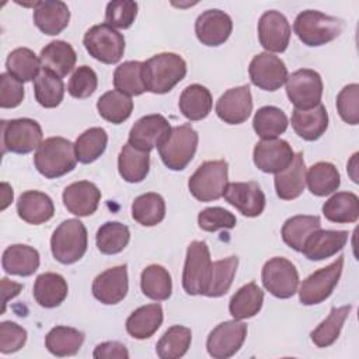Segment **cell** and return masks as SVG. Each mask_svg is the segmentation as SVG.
Returning a JSON list of instances; mask_svg holds the SVG:
<instances>
[{
	"instance_id": "f5cc1de1",
	"label": "cell",
	"mask_w": 359,
	"mask_h": 359,
	"mask_svg": "<svg viewBox=\"0 0 359 359\" xmlns=\"http://www.w3.org/2000/svg\"><path fill=\"white\" fill-rule=\"evenodd\" d=\"M97 86L98 79L95 72L90 66L83 65L73 72L67 84V91L73 98L83 100L88 98L97 90Z\"/></svg>"
},
{
	"instance_id": "9a60e30c",
	"label": "cell",
	"mask_w": 359,
	"mask_h": 359,
	"mask_svg": "<svg viewBox=\"0 0 359 359\" xmlns=\"http://www.w3.org/2000/svg\"><path fill=\"white\" fill-rule=\"evenodd\" d=\"M248 74L251 83L265 91H276L287 80V69L283 60L269 52H262L252 57Z\"/></svg>"
},
{
	"instance_id": "d6986e66",
	"label": "cell",
	"mask_w": 359,
	"mask_h": 359,
	"mask_svg": "<svg viewBox=\"0 0 359 359\" xmlns=\"http://www.w3.org/2000/svg\"><path fill=\"white\" fill-rule=\"evenodd\" d=\"M223 196L247 217H257L265 209V195L255 181L230 182L226 185Z\"/></svg>"
},
{
	"instance_id": "52a82bcc",
	"label": "cell",
	"mask_w": 359,
	"mask_h": 359,
	"mask_svg": "<svg viewBox=\"0 0 359 359\" xmlns=\"http://www.w3.org/2000/svg\"><path fill=\"white\" fill-rule=\"evenodd\" d=\"M212 272V259L209 247L205 241H192L188 245L184 271L182 287L191 294H205Z\"/></svg>"
},
{
	"instance_id": "ee69618b",
	"label": "cell",
	"mask_w": 359,
	"mask_h": 359,
	"mask_svg": "<svg viewBox=\"0 0 359 359\" xmlns=\"http://www.w3.org/2000/svg\"><path fill=\"white\" fill-rule=\"evenodd\" d=\"M34 94L41 107L56 108L65 97V84L62 77L42 67L34 80Z\"/></svg>"
},
{
	"instance_id": "603a6c76",
	"label": "cell",
	"mask_w": 359,
	"mask_h": 359,
	"mask_svg": "<svg viewBox=\"0 0 359 359\" xmlns=\"http://www.w3.org/2000/svg\"><path fill=\"white\" fill-rule=\"evenodd\" d=\"M345 230H316L309 236L303 245V255L310 261H321L335 255L348 241Z\"/></svg>"
},
{
	"instance_id": "6f0895ef",
	"label": "cell",
	"mask_w": 359,
	"mask_h": 359,
	"mask_svg": "<svg viewBox=\"0 0 359 359\" xmlns=\"http://www.w3.org/2000/svg\"><path fill=\"white\" fill-rule=\"evenodd\" d=\"M24 100V86L7 72L0 74V107L15 108Z\"/></svg>"
},
{
	"instance_id": "11a10c76",
	"label": "cell",
	"mask_w": 359,
	"mask_h": 359,
	"mask_svg": "<svg viewBox=\"0 0 359 359\" xmlns=\"http://www.w3.org/2000/svg\"><path fill=\"white\" fill-rule=\"evenodd\" d=\"M237 223L236 216L224 208H206L198 215V224L203 231H217L220 229H233Z\"/></svg>"
},
{
	"instance_id": "f35d334b",
	"label": "cell",
	"mask_w": 359,
	"mask_h": 359,
	"mask_svg": "<svg viewBox=\"0 0 359 359\" xmlns=\"http://www.w3.org/2000/svg\"><path fill=\"white\" fill-rule=\"evenodd\" d=\"M140 287L143 294L151 300H167L172 292L171 275L163 265L151 264L142 271Z\"/></svg>"
},
{
	"instance_id": "681fc988",
	"label": "cell",
	"mask_w": 359,
	"mask_h": 359,
	"mask_svg": "<svg viewBox=\"0 0 359 359\" xmlns=\"http://www.w3.org/2000/svg\"><path fill=\"white\" fill-rule=\"evenodd\" d=\"M237 266H238V258L234 255L212 262L210 279H209V285L205 296L220 297L226 294L233 283Z\"/></svg>"
},
{
	"instance_id": "ac0fdd59",
	"label": "cell",
	"mask_w": 359,
	"mask_h": 359,
	"mask_svg": "<svg viewBox=\"0 0 359 359\" xmlns=\"http://www.w3.org/2000/svg\"><path fill=\"white\" fill-rule=\"evenodd\" d=\"M233 31L230 15L222 10L210 8L198 15L195 21V34L198 41L206 46H219L224 43Z\"/></svg>"
},
{
	"instance_id": "f546056e",
	"label": "cell",
	"mask_w": 359,
	"mask_h": 359,
	"mask_svg": "<svg viewBox=\"0 0 359 359\" xmlns=\"http://www.w3.org/2000/svg\"><path fill=\"white\" fill-rule=\"evenodd\" d=\"M1 265L10 275L31 276L39 268V252L27 244H13L4 250Z\"/></svg>"
},
{
	"instance_id": "4fadbf2b",
	"label": "cell",
	"mask_w": 359,
	"mask_h": 359,
	"mask_svg": "<svg viewBox=\"0 0 359 359\" xmlns=\"http://www.w3.org/2000/svg\"><path fill=\"white\" fill-rule=\"evenodd\" d=\"M247 337V324L241 320H230L216 325L208 339V353L215 359H227L236 355Z\"/></svg>"
},
{
	"instance_id": "6da1fadb",
	"label": "cell",
	"mask_w": 359,
	"mask_h": 359,
	"mask_svg": "<svg viewBox=\"0 0 359 359\" xmlns=\"http://www.w3.org/2000/svg\"><path fill=\"white\" fill-rule=\"evenodd\" d=\"M187 74L185 60L172 52H163L143 62L142 79L146 91L165 94L171 91Z\"/></svg>"
},
{
	"instance_id": "484cf974",
	"label": "cell",
	"mask_w": 359,
	"mask_h": 359,
	"mask_svg": "<svg viewBox=\"0 0 359 359\" xmlns=\"http://www.w3.org/2000/svg\"><path fill=\"white\" fill-rule=\"evenodd\" d=\"M292 128L302 139L314 142L320 139L328 128V112L323 104L310 109H293Z\"/></svg>"
},
{
	"instance_id": "9f6ffc18",
	"label": "cell",
	"mask_w": 359,
	"mask_h": 359,
	"mask_svg": "<svg viewBox=\"0 0 359 359\" xmlns=\"http://www.w3.org/2000/svg\"><path fill=\"white\" fill-rule=\"evenodd\" d=\"M27 342V331L13 321L0 323V352L7 355L20 351Z\"/></svg>"
},
{
	"instance_id": "94428289",
	"label": "cell",
	"mask_w": 359,
	"mask_h": 359,
	"mask_svg": "<svg viewBox=\"0 0 359 359\" xmlns=\"http://www.w3.org/2000/svg\"><path fill=\"white\" fill-rule=\"evenodd\" d=\"M1 188H3V192H1V196H3V203H1V210H4L10 202H13V189L11 187L7 184V182H1Z\"/></svg>"
},
{
	"instance_id": "1f68e13d",
	"label": "cell",
	"mask_w": 359,
	"mask_h": 359,
	"mask_svg": "<svg viewBox=\"0 0 359 359\" xmlns=\"http://www.w3.org/2000/svg\"><path fill=\"white\" fill-rule=\"evenodd\" d=\"M150 168V154L149 151H143L140 149L133 147L126 143L121 149L118 156V171L119 175L130 184L143 181Z\"/></svg>"
},
{
	"instance_id": "6125c7cd",
	"label": "cell",
	"mask_w": 359,
	"mask_h": 359,
	"mask_svg": "<svg viewBox=\"0 0 359 359\" xmlns=\"http://www.w3.org/2000/svg\"><path fill=\"white\" fill-rule=\"evenodd\" d=\"M358 153H355L353 156H352V158H351V161L348 163V174H349V177L352 178V181L353 182H359V180H358V174H356V168H358Z\"/></svg>"
},
{
	"instance_id": "7bdbcfd3",
	"label": "cell",
	"mask_w": 359,
	"mask_h": 359,
	"mask_svg": "<svg viewBox=\"0 0 359 359\" xmlns=\"http://www.w3.org/2000/svg\"><path fill=\"white\" fill-rule=\"evenodd\" d=\"M192 341V332L188 327L172 325L170 327L156 345V353L160 359H178L182 358Z\"/></svg>"
},
{
	"instance_id": "7402d4cb",
	"label": "cell",
	"mask_w": 359,
	"mask_h": 359,
	"mask_svg": "<svg viewBox=\"0 0 359 359\" xmlns=\"http://www.w3.org/2000/svg\"><path fill=\"white\" fill-rule=\"evenodd\" d=\"M63 205L74 216L84 217L93 215L101 201V191L90 181H77L63 191Z\"/></svg>"
},
{
	"instance_id": "5b68a950",
	"label": "cell",
	"mask_w": 359,
	"mask_h": 359,
	"mask_svg": "<svg viewBox=\"0 0 359 359\" xmlns=\"http://www.w3.org/2000/svg\"><path fill=\"white\" fill-rule=\"evenodd\" d=\"M229 178V164L224 160L202 163L189 177L188 189L201 202L217 201L223 196Z\"/></svg>"
},
{
	"instance_id": "91938a15",
	"label": "cell",
	"mask_w": 359,
	"mask_h": 359,
	"mask_svg": "<svg viewBox=\"0 0 359 359\" xmlns=\"http://www.w3.org/2000/svg\"><path fill=\"white\" fill-rule=\"evenodd\" d=\"M21 290H22V285L21 283L13 282V280H10L7 278L1 279V294H3V309H1V313L6 311L7 302L10 299L15 297Z\"/></svg>"
},
{
	"instance_id": "8d00e7d4",
	"label": "cell",
	"mask_w": 359,
	"mask_h": 359,
	"mask_svg": "<svg viewBox=\"0 0 359 359\" xmlns=\"http://www.w3.org/2000/svg\"><path fill=\"white\" fill-rule=\"evenodd\" d=\"M323 215L332 223H355L359 219V198L353 192H337L324 202Z\"/></svg>"
},
{
	"instance_id": "30bf717a",
	"label": "cell",
	"mask_w": 359,
	"mask_h": 359,
	"mask_svg": "<svg viewBox=\"0 0 359 359\" xmlns=\"http://www.w3.org/2000/svg\"><path fill=\"white\" fill-rule=\"evenodd\" d=\"M344 268V255H339L330 265L314 271L307 276L299 289L300 303L304 306H314L323 303L331 296Z\"/></svg>"
},
{
	"instance_id": "d6a6232c",
	"label": "cell",
	"mask_w": 359,
	"mask_h": 359,
	"mask_svg": "<svg viewBox=\"0 0 359 359\" xmlns=\"http://www.w3.org/2000/svg\"><path fill=\"white\" fill-rule=\"evenodd\" d=\"M213 100L210 91L201 84L185 87L180 95L178 107L181 114L189 121H201L212 111Z\"/></svg>"
},
{
	"instance_id": "3957f363",
	"label": "cell",
	"mask_w": 359,
	"mask_h": 359,
	"mask_svg": "<svg viewBox=\"0 0 359 359\" xmlns=\"http://www.w3.org/2000/svg\"><path fill=\"white\" fill-rule=\"evenodd\" d=\"M293 31L304 45L323 46L342 34L344 21L317 10H304L297 14Z\"/></svg>"
},
{
	"instance_id": "f907efd6",
	"label": "cell",
	"mask_w": 359,
	"mask_h": 359,
	"mask_svg": "<svg viewBox=\"0 0 359 359\" xmlns=\"http://www.w3.org/2000/svg\"><path fill=\"white\" fill-rule=\"evenodd\" d=\"M143 62L129 60L119 65L114 72V87L115 90L126 95H140L146 91L142 79Z\"/></svg>"
},
{
	"instance_id": "f1b7e54d",
	"label": "cell",
	"mask_w": 359,
	"mask_h": 359,
	"mask_svg": "<svg viewBox=\"0 0 359 359\" xmlns=\"http://www.w3.org/2000/svg\"><path fill=\"white\" fill-rule=\"evenodd\" d=\"M39 60L43 69L59 77H65L73 70L77 55L69 42L52 41L41 50Z\"/></svg>"
},
{
	"instance_id": "74e56055",
	"label": "cell",
	"mask_w": 359,
	"mask_h": 359,
	"mask_svg": "<svg viewBox=\"0 0 359 359\" xmlns=\"http://www.w3.org/2000/svg\"><path fill=\"white\" fill-rule=\"evenodd\" d=\"M318 229H321V220L318 216H292L282 226V238L286 245H289L294 251L302 252L309 236Z\"/></svg>"
},
{
	"instance_id": "f6af8a7d",
	"label": "cell",
	"mask_w": 359,
	"mask_h": 359,
	"mask_svg": "<svg viewBox=\"0 0 359 359\" xmlns=\"http://www.w3.org/2000/svg\"><path fill=\"white\" fill-rule=\"evenodd\" d=\"M165 216V202L161 195L147 192L137 196L132 203V217L142 226L151 227L163 222Z\"/></svg>"
},
{
	"instance_id": "bcb514c9",
	"label": "cell",
	"mask_w": 359,
	"mask_h": 359,
	"mask_svg": "<svg viewBox=\"0 0 359 359\" xmlns=\"http://www.w3.org/2000/svg\"><path fill=\"white\" fill-rule=\"evenodd\" d=\"M287 116L285 112L273 105L259 108L252 119V128L261 139H275L287 128Z\"/></svg>"
},
{
	"instance_id": "7a4b0ae2",
	"label": "cell",
	"mask_w": 359,
	"mask_h": 359,
	"mask_svg": "<svg viewBox=\"0 0 359 359\" xmlns=\"http://www.w3.org/2000/svg\"><path fill=\"white\" fill-rule=\"evenodd\" d=\"M77 163L74 144L60 136L45 139L34 154V164L39 174L52 180L74 170Z\"/></svg>"
},
{
	"instance_id": "680465c9",
	"label": "cell",
	"mask_w": 359,
	"mask_h": 359,
	"mask_svg": "<svg viewBox=\"0 0 359 359\" xmlns=\"http://www.w3.org/2000/svg\"><path fill=\"white\" fill-rule=\"evenodd\" d=\"M93 358L95 359H128L129 352L126 346L118 341H107L98 344L93 352Z\"/></svg>"
},
{
	"instance_id": "ffe728a7",
	"label": "cell",
	"mask_w": 359,
	"mask_h": 359,
	"mask_svg": "<svg viewBox=\"0 0 359 359\" xmlns=\"http://www.w3.org/2000/svg\"><path fill=\"white\" fill-rule=\"evenodd\" d=\"M216 115L229 125L245 122L252 112V97L250 86L227 90L216 102Z\"/></svg>"
},
{
	"instance_id": "836d02e7",
	"label": "cell",
	"mask_w": 359,
	"mask_h": 359,
	"mask_svg": "<svg viewBox=\"0 0 359 359\" xmlns=\"http://www.w3.org/2000/svg\"><path fill=\"white\" fill-rule=\"evenodd\" d=\"M264 303V292L255 282L241 286L230 299L229 311L234 320H247L259 313Z\"/></svg>"
},
{
	"instance_id": "83f0119b",
	"label": "cell",
	"mask_w": 359,
	"mask_h": 359,
	"mask_svg": "<svg viewBox=\"0 0 359 359\" xmlns=\"http://www.w3.org/2000/svg\"><path fill=\"white\" fill-rule=\"evenodd\" d=\"M34 297L41 307L53 309L60 306L67 297L66 279L55 272H45L36 276L34 283Z\"/></svg>"
},
{
	"instance_id": "5bb4252c",
	"label": "cell",
	"mask_w": 359,
	"mask_h": 359,
	"mask_svg": "<svg viewBox=\"0 0 359 359\" xmlns=\"http://www.w3.org/2000/svg\"><path fill=\"white\" fill-rule=\"evenodd\" d=\"M170 122L160 114H151L137 119L129 130L128 143L143 151L160 147L171 133Z\"/></svg>"
},
{
	"instance_id": "db71d44e",
	"label": "cell",
	"mask_w": 359,
	"mask_h": 359,
	"mask_svg": "<svg viewBox=\"0 0 359 359\" xmlns=\"http://www.w3.org/2000/svg\"><path fill=\"white\" fill-rule=\"evenodd\" d=\"M337 111L341 119L349 125L359 122V86L356 83L345 86L337 97Z\"/></svg>"
},
{
	"instance_id": "2e32d148",
	"label": "cell",
	"mask_w": 359,
	"mask_h": 359,
	"mask_svg": "<svg viewBox=\"0 0 359 359\" xmlns=\"http://www.w3.org/2000/svg\"><path fill=\"white\" fill-rule=\"evenodd\" d=\"M292 146L283 139H262L252 151V160L258 170L266 174L283 171L293 160Z\"/></svg>"
},
{
	"instance_id": "cb8c5ba5",
	"label": "cell",
	"mask_w": 359,
	"mask_h": 359,
	"mask_svg": "<svg viewBox=\"0 0 359 359\" xmlns=\"http://www.w3.org/2000/svg\"><path fill=\"white\" fill-rule=\"evenodd\" d=\"M32 18L45 35H57L69 25L70 11L67 4L60 0H45L36 3Z\"/></svg>"
},
{
	"instance_id": "816d5d0a",
	"label": "cell",
	"mask_w": 359,
	"mask_h": 359,
	"mask_svg": "<svg viewBox=\"0 0 359 359\" xmlns=\"http://www.w3.org/2000/svg\"><path fill=\"white\" fill-rule=\"evenodd\" d=\"M137 15V3L130 0H114L107 4L105 24L112 28L128 29Z\"/></svg>"
},
{
	"instance_id": "277c9868",
	"label": "cell",
	"mask_w": 359,
	"mask_h": 359,
	"mask_svg": "<svg viewBox=\"0 0 359 359\" xmlns=\"http://www.w3.org/2000/svg\"><path fill=\"white\" fill-rule=\"evenodd\" d=\"M87 229L79 219L62 222L50 237V251L56 261L70 265L83 258L87 251Z\"/></svg>"
},
{
	"instance_id": "60d3db41",
	"label": "cell",
	"mask_w": 359,
	"mask_h": 359,
	"mask_svg": "<svg viewBox=\"0 0 359 359\" xmlns=\"http://www.w3.org/2000/svg\"><path fill=\"white\" fill-rule=\"evenodd\" d=\"M97 111L102 119L119 125L130 116L133 101L129 95L118 90H111L98 98Z\"/></svg>"
},
{
	"instance_id": "7dc6e473",
	"label": "cell",
	"mask_w": 359,
	"mask_h": 359,
	"mask_svg": "<svg viewBox=\"0 0 359 359\" xmlns=\"http://www.w3.org/2000/svg\"><path fill=\"white\" fill-rule=\"evenodd\" d=\"M130 240L129 227L119 222H105L97 231L95 243L105 255H114L125 250Z\"/></svg>"
},
{
	"instance_id": "e575fe53",
	"label": "cell",
	"mask_w": 359,
	"mask_h": 359,
	"mask_svg": "<svg viewBox=\"0 0 359 359\" xmlns=\"http://www.w3.org/2000/svg\"><path fill=\"white\" fill-rule=\"evenodd\" d=\"M306 184L313 195L327 196L339 188L341 175L332 163L318 161L306 171Z\"/></svg>"
},
{
	"instance_id": "8fae6325",
	"label": "cell",
	"mask_w": 359,
	"mask_h": 359,
	"mask_svg": "<svg viewBox=\"0 0 359 359\" xmlns=\"http://www.w3.org/2000/svg\"><path fill=\"white\" fill-rule=\"evenodd\" d=\"M262 285L278 299H289L297 292L299 272L289 259L273 257L262 266Z\"/></svg>"
},
{
	"instance_id": "4dcf8cb0",
	"label": "cell",
	"mask_w": 359,
	"mask_h": 359,
	"mask_svg": "<svg viewBox=\"0 0 359 359\" xmlns=\"http://www.w3.org/2000/svg\"><path fill=\"white\" fill-rule=\"evenodd\" d=\"M163 324V307L158 303L142 306L130 313L126 320V331L135 339L150 338Z\"/></svg>"
},
{
	"instance_id": "e0dca14e",
	"label": "cell",
	"mask_w": 359,
	"mask_h": 359,
	"mask_svg": "<svg viewBox=\"0 0 359 359\" xmlns=\"http://www.w3.org/2000/svg\"><path fill=\"white\" fill-rule=\"evenodd\" d=\"M290 24L287 18L276 11H265L258 21V39L266 52L282 53L290 41Z\"/></svg>"
},
{
	"instance_id": "c3c4849f",
	"label": "cell",
	"mask_w": 359,
	"mask_h": 359,
	"mask_svg": "<svg viewBox=\"0 0 359 359\" xmlns=\"http://www.w3.org/2000/svg\"><path fill=\"white\" fill-rule=\"evenodd\" d=\"M108 143V135L102 128H90L84 130L74 143L77 161L90 164L95 161L105 151Z\"/></svg>"
},
{
	"instance_id": "9c48e42d",
	"label": "cell",
	"mask_w": 359,
	"mask_h": 359,
	"mask_svg": "<svg viewBox=\"0 0 359 359\" xmlns=\"http://www.w3.org/2000/svg\"><path fill=\"white\" fill-rule=\"evenodd\" d=\"M42 143V128L31 118L1 121V149L17 154H28Z\"/></svg>"
},
{
	"instance_id": "7c38bea8",
	"label": "cell",
	"mask_w": 359,
	"mask_h": 359,
	"mask_svg": "<svg viewBox=\"0 0 359 359\" xmlns=\"http://www.w3.org/2000/svg\"><path fill=\"white\" fill-rule=\"evenodd\" d=\"M321 76L311 69H300L287 76L286 94L296 109H310L321 104Z\"/></svg>"
},
{
	"instance_id": "d590c367",
	"label": "cell",
	"mask_w": 359,
	"mask_h": 359,
	"mask_svg": "<svg viewBox=\"0 0 359 359\" xmlns=\"http://www.w3.org/2000/svg\"><path fill=\"white\" fill-rule=\"evenodd\" d=\"M84 342V334L73 327L56 325L45 337L46 349L59 358L76 355Z\"/></svg>"
},
{
	"instance_id": "b9f144b4",
	"label": "cell",
	"mask_w": 359,
	"mask_h": 359,
	"mask_svg": "<svg viewBox=\"0 0 359 359\" xmlns=\"http://www.w3.org/2000/svg\"><path fill=\"white\" fill-rule=\"evenodd\" d=\"M352 306H341V307H332L328 317L321 321L310 334V338L313 341V344L318 348H327L330 345H332L339 334L341 330L344 327L345 320L349 316Z\"/></svg>"
},
{
	"instance_id": "ba28073f",
	"label": "cell",
	"mask_w": 359,
	"mask_h": 359,
	"mask_svg": "<svg viewBox=\"0 0 359 359\" xmlns=\"http://www.w3.org/2000/svg\"><path fill=\"white\" fill-rule=\"evenodd\" d=\"M83 45L90 56L105 65L118 63L125 52L123 35L105 22L87 29Z\"/></svg>"
},
{
	"instance_id": "ab89813d",
	"label": "cell",
	"mask_w": 359,
	"mask_h": 359,
	"mask_svg": "<svg viewBox=\"0 0 359 359\" xmlns=\"http://www.w3.org/2000/svg\"><path fill=\"white\" fill-rule=\"evenodd\" d=\"M41 60L29 48H17L11 50L6 60V70L21 83L35 80L41 72Z\"/></svg>"
},
{
	"instance_id": "d4e9b609",
	"label": "cell",
	"mask_w": 359,
	"mask_h": 359,
	"mask_svg": "<svg viewBox=\"0 0 359 359\" xmlns=\"http://www.w3.org/2000/svg\"><path fill=\"white\" fill-rule=\"evenodd\" d=\"M306 163L303 153H294L292 163L280 172L275 174V191L283 201L299 198L306 187Z\"/></svg>"
},
{
	"instance_id": "8992f818",
	"label": "cell",
	"mask_w": 359,
	"mask_h": 359,
	"mask_svg": "<svg viewBox=\"0 0 359 359\" xmlns=\"http://www.w3.org/2000/svg\"><path fill=\"white\" fill-rule=\"evenodd\" d=\"M198 140V132L189 123L174 126L168 139L158 147L161 161L172 171L184 170L195 156Z\"/></svg>"
},
{
	"instance_id": "44dd1931",
	"label": "cell",
	"mask_w": 359,
	"mask_h": 359,
	"mask_svg": "<svg viewBox=\"0 0 359 359\" xmlns=\"http://www.w3.org/2000/svg\"><path fill=\"white\" fill-rule=\"evenodd\" d=\"M128 266L118 265L105 269L93 280L91 292L102 304H118L128 293Z\"/></svg>"
},
{
	"instance_id": "4316f807",
	"label": "cell",
	"mask_w": 359,
	"mask_h": 359,
	"mask_svg": "<svg viewBox=\"0 0 359 359\" xmlns=\"http://www.w3.org/2000/svg\"><path fill=\"white\" fill-rule=\"evenodd\" d=\"M20 219L29 224H42L55 215V205L49 195L41 191H25L17 201Z\"/></svg>"
}]
</instances>
